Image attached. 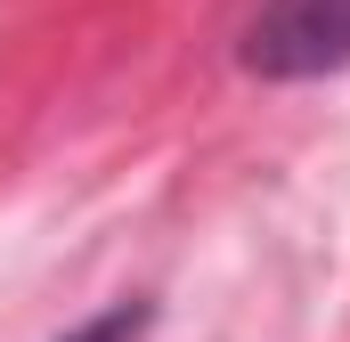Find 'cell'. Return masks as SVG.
<instances>
[{"mask_svg": "<svg viewBox=\"0 0 350 342\" xmlns=\"http://www.w3.org/2000/svg\"><path fill=\"white\" fill-rule=\"evenodd\" d=\"M350 66V0H261L245 25V74L261 82H318Z\"/></svg>", "mask_w": 350, "mask_h": 342, "instance_id": "6da1fadb", "label": "cell"}, {"mask_svg": "<svg viewBox=\"0 0 350 342\" xmlns=\"http://www.w3.org/2000/svg\"><path fill=\"white\" fill-rule=\"evenodd\" d=\"M139 334H147V310H139V302H114V310H98L90 326H74L66 342H139Z\"/></svg>", "mask_w": 350, "mask_h": 342, "instance_id": "7a4b0ae2", "label": "cell"}]
</instances>
